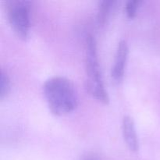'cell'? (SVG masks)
Segmentation results:
<instances>
[{"instance_id":"6da1fadb","label":"cell","mask_w":160,"mask_h":160,"mask_svg":"<svg viewBox=\"0 0 160 160\" xmlns=\"http://www.w3.org/2000/svg\"><path fill=\"white\" fill-rule=\"evenodd\" d=\"M43 94L50 110L57 116L73 111L78 104V95L73 81L64 76L48 78L43 84Z\"/></svg>"},{"instance_id":"7a4b0ae2","label":"cell","mask_w":160,"mask_h":160,"mask_svg":"<svg viewBox=\"0 0 160 160\" xmlns=\"http://www.w3.org/2000/svg\"><path fill=\"white\" fill-rule=\"evenodd\" d=\"M86 88L96 99L108 103L109 94L105 86L97 50V43L92 34H88L85 40Z\"/></svg>"},{"instance_id":"3957f363","label":"cell","mask_w":160,"mask_h":160,"mask_svg":"<svg viewBox=\"0 0 160 160\" xmlns=\"http://www.w3.org/2000/svg\"><path fill=\"white\" fill-rule=\"evenodd\" d=\"M5 9L9 24L19 38L26 39L31 28V2L27 0H7Z\"/></svg>"},{"instance_id":"277c9868","label":"cell","mask_w":160,"mask_h":160,"mask_svg":"<svg viewBox=\"0 0 160 160\" xmlns=\"http://www.w3.org/2000/svg\"><path fill=\"white\" fill-rule=\"evenodd\" d=\"M129 47L126 40L122 39L119 42L114 56L113 64L111 69V77L116 82H120L124 77L128 62Z\"/></svg>"},{"instance_id":"5b68a950","label":"cell","mask_w":160,"mask_h":160,"mask_svg":"<svg viewBox=\"0 0 160 160\" xmlns=\"http://www.w3.org/2000/svg\"><path fill=\"white\" fill-rule=\"evenodd\" d=\"M122 131L127 145L134 152L138 151L139 141L136 131L135 124L132 117L125 115L122 120Z\"/></svg>"},{"instance_id":"8992f818","label":"cell","mask_w":160,"mask_h":160,"mask_svg":"<svg viewBox=\"0 0 160 160\" xmlns=\"http://www.w3.org/2000/svg\"><path fill=\"white\" fill-rule=\"evenodd\" d=\"M117 2L113 0H103L98 2L97 20L99 24H104L110 15V12L114 8Z\"/></svg>"},{"instance_id":"52a82bcc","label":"cell","mask_w":160,"mask_h":160,"mask_svg":"<svg viewBox=\"0 0 160 160\" xmlns=\"http://www.w3.org/2000/svg\"><path fill=\"white\" fill-rule=\"evenodd\" d=\"M1 77H0V98L3 99L8 95L11 89V80L7 72L3 69L1 70Z\"/></svg>"},{"instance_id":"ba28073f","label":"cell","mask_w":160,"mask_h":160,"mask_svg":"<svg viewBox=\"0 0 160 160\" xmlns=\"http://www.w3.org/2000/svg\"><path fill=\"white\" fill-rule=\"evenodd\" d=\"M142 2V0H129L127 2L126 5H125V12H126L127 15L131 18L135 17L138 9Z\"/></svg>"},{"instance_id":"9c48e42d","label":"cell","mask_w":160,"mask_h":160,"mask_svg":"<svg viewBox=\"0 0 160 160\" xmlns=\"http://www.w3.org/2000/svg\"><path fill=\"white\" fill-rule=\"evenodd\" d=\"M81 160H102L95 154H87L81 159Z\"/></svg>"}]
</instances>
